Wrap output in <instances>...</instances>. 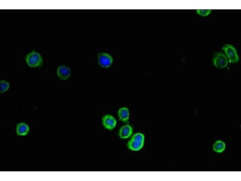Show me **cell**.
I'll list each match as a JSON object with an SVG mask.
<instances>
[{
	"instance_id": "5",
	"label": "cell",
	"mask_w": 241,
	"mask_h": 181,
	"mask_svg": "<svg viewBox=\"0 0 241 181\" xmlns=\"http://www.w3.org/2000/svg\"><path fill=\"white\" fill-rule=\"evenodd\" d=\"M98 60L99 64L105 68L110 66L113 61L112 57L110 54L104 52L98 54Z\"/></svg>"
},
{
	"instance_id": "8",
	"label": "cell",
	"mask_w": 241,
	"mask_h": 181,
	"mask_svg": "<svg viewBox=\"0 0 241 181\" xmlns=\"http://www.w3.org/2000/svg\"><path fill=\"white\" fill-rule=\"evenodd\" d=\"M71 72V70L69 67L64 65H61L58 68L57 73L60 79L64 80L69 77Z\"/></svg>"
},
{
	"instance_id": "1",
	"label": "cell",
	"mask_w": 241,
	"mask_h": 181,
	"mask_svg": "<svg viewBox=\"0 0 241 181\" xmlns=\"http://www.w3.org/2000/svg\"><path fill=\"white\" fill-rule=\"evenodd\" d=\"M144 136L140 133L134 134L127 144L128 148L133 151H137L141 149L144 145Z\"/></svg>"
},
{
	"instance_id": "6",
	"label": "cell",
	"mask_w": 241,
	"mask_h": 181,
	"mask_svg": "<svg viewBox=\"0 0 241 181\" xmlns=\"http://www.w3.org/2000/svg\"><path fill=\"white\" fill-rule=\"evenodd\" d=\"M102 124L104 127L109 130H112L115 127L117 121L114 117L110 115L104 116L102 119Z\"/></svg>"
},
{
	"instance_id": "13",
	"label": "cell",
	"mask_w": 241,
	"mask_h": 181,
	"mask_svg": "<svg viewBox=\"0 0 241 181\" xmlns=\"http://www.w3.org/2000/svg\"><path fill=\"white\" fill-rule=\"evenodd\" d=\"M211 10L210 9H198L196 12L198 14L203 16H207L211 12Z\"/></svg>"
},
{
	"instance_id": "9",
	"label": "cell",
	"mask_w": 241,
	"mask_h": 181,
	"mask_svg": "<svg viewBox=\"0 0 241 181\" xmlns=\"http://www.w3.org/2000/svg\"><path fill=\"white\" fill-rule=\"evenodd\" d=\"M118 115L119 119L124 122H128L130 116L129 109L126 107L120 108L118 111Z\"/></svg>"
},
{
	"instance_id": "12",
	"label": "cell",
	"mask_w": 241,
	"mask_h": 181,
	"mask_svg": "<svg viewBox=\"0 0 241 181\" xmlns=\"http://www.w3.org/2000/svg\"><path fill=\"white\" fill-rule=\"evenodd\" d=\"M9 87V84L7 82L1 80V93H3L6 91Z\"/></svg>"
},
{
	"instance_id": "10",
	"label": "cell",
	"mask_w": 241,
	"mask_h": 181,
	"mask_svg": "<svg viewBox=\"0 0 241 181\" xmlns=\"http://www.w3.org/2000/svg\"><path fill=\"white\" fill-rule=\"evenodd\" d=\"M29 126L23 122L18 123L16 126V133L19 136H25L27 135L29 133Z\"/></svg>"
},
{
	"instance_id": "7",
	"label": "cell",
	"mask_w": 241,
	"mask_h": 181,
	"mask_svg": "<svg viewBox=\"0 0 241 181\" xmlns=\"http://www.w3.org/2000/svg\"><path fill=\"white\" fill-rule=\"evenodd\" d=\"M133 129L130 125H126L123 126L120 129L119 135L121 139H126L129 138L133 134Z\"/></svg>"
},
{
	"instance_id": "2",
	"label": "cell",
	"mask_w": 241,
	"mask_h": 181,
	"mask_svg": "<svg viewBox=\"0 0 241 181\" xmlns=\"http://www.w3.org/2000/svg\"><path fill=\"white\" fill-rule=\"evenodd\" d=\"M27 65L30 67H37L41 66L42 63V58L39 53L33 51L28 53L25 58Z\"/></svg>"
},
{
	"instance_id": "11",
	"label": "cell",
	"mask_w": 241,
	"mask_h": 181,
	"mask_svg": "<svg viewBox=\"0 0 241 181\" xmlns=\"http://www.w3.org/2000/svg\"><path fill=\"white\" fill-rule=\"evenodd\" d=\"M225 148V143L221 141H217L213 145V150L218 153L223 152Z\"/></svg>"
},
{
	"instance_id": "3",
	"label": "cell",
	"mask_w": 241,
	"mask_h": 181,
	"mask_svg": "<svg viewBox=\"0 0 241 181\" xmlns=\"http://www.w3.org/2000/svg\"><path fill=\"white\" fill-rule=\"evenodd\" d=\"M222 50L225 52L229 62L232 63H236L239 60V57L236 49L232 45L227 44L224 46Z\"/></svg>"
},
{
	"instance_id": "4",
	"label": "cell",
	"mask_w": 241,
	"mask_h": 181,
	"mask_svg": "<svg viewBox=\"0 0 241 181\" xmlns=\"http://www.w3.org/2000/svg\"><path fill=\"white\" fill-rule=\"evenodd\" d=\"M213 61L215 66L219 68H225L227 66L228 64L227 57L224 53L221 52L214 53Z\"/></svg>"
}]
</instances>
